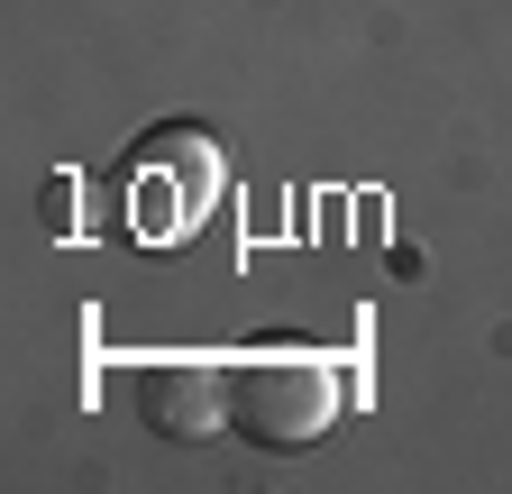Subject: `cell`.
Wrapping results in <instances>:
<instances>
[{
    "label": "cell",
    "instance_id": "4",
    "mask_svg": "<svg viewBox=\"0 0 512 494\" xmlns=\"http://www.w3.org/2000/svg\"><path fill=\"white\" fill-rule=\"evenodd\" d=\"M37 220H46L55 238H74V229L92 220V202H83V183H74V174H64V165L46 174V193H37Z\"/></svg>",
    "mask_w": 512,
    "mask_h": 494
},
{
    "label": "cell",
    "instance_id": "3",
    "mask_svg": "<svg viewBox=\"0 0 512 494\" xmlns=\"http://www.w3.org/2000/svg\"><path fill=\"white\" fill-rule=\"evenodd\" d=\"M138 412L156 440H211L229 421V366H202V357H156L138 376Z\"/></svg>",
    "mask_w": 512,
    "mask_h": 494
},
{
    "label": "cell",
    "instance_id": "2",
    "mask_svg": "<svg viewBox=\"0 0 512 494\" xmlns=\"http://www.w3.org/2000/svg\"><path fill=\"white\" fill-rule=\"evenodd\" d=\"M339 421V366L320 357H238L229 366V430L256 449H302Z\"/></svg>",
    "mask_w": 512,
    "mask_h": 494
},
{
    "label": "cell",
    "instance_id": "1",
    "mask_svg": "<svg viewBox=\"0 0 512 494\" xmlns=\"http://www.w3.org/2000/svg\"><path fill=\"white\" fill-rule=\"evenodd\" d=\"M220 174H229V156L202 138V129H147L138 147L119 156V202L101 211L110 229H128L138 247H183L192 229L211 220V202H220Z\"/></svg>",
    "mask_w": 512,
    "mask_h": 494
}]
</instances>
